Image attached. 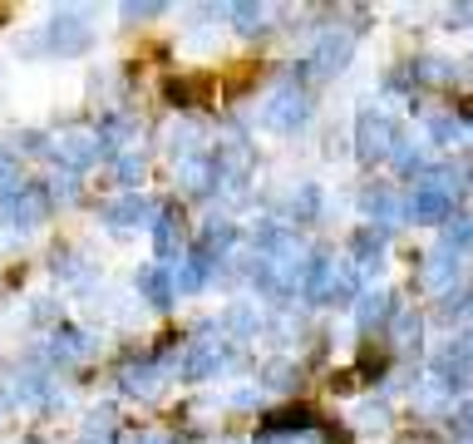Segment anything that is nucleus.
I'll use <instances>...</instances> for the list:
<instances>
[]
</instances>
